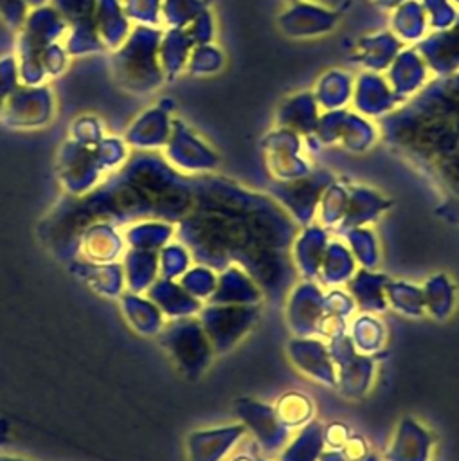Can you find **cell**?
Instances as JSON below:
<instances>
[{"mask_svg": "<svg viewBox=\"0 0 459 461\" xmlns=\"http://www.w3.org/2000/svg\"><path fill=\"white\" fill-rule=\"evenodd\" d=\"M259 304H214L202 315L205 335L218 353L232 349L256 324Z\"/></svg>", "mask_w": 459, "mask_h": 461, "instance_id": "cell-1", "label": "cell"}, {"mask_svg": "<svg viewBox=\"0 0 459 461\" xmlns=\"http://www.w3.org/2000/svg\"><path fill=\"white\" fill-rule=\"evenodd\" d=\"M236 414L243 427L254 434L265 454H277L290 439V429L279 421L272 405L239 398L236 402Z\"/></svg>", "mask_w": 459, "mask_h": 461, "instance_id": "cell-2", "label": "cell"}, {"mask_svg": "<svg viewBox=\"0 0 459 461\" xmlns=\"http://www.w3.org/2000/svg\"><path fill=\"white\" fill-rule=\"evenodd\" d=\"M324 292L315 281L297 283L286 301V321L297 337H319L324 319Z\"/></svg>", "mask_w": 459, "mask_h": 461, "instance_id": "cell-3", "label": "cell"}, {"mask_svg": "<svg viewBox=\"0 0 459 461\" xmlns=\"http://www.w3.org/2000/svg\"><path fill=\"white\" fill-rule=\"evenodd\" d=\"M292 364L317 384L335 387L337 366L320 337H293L286 346Z\"/></svg>", "mask_w": 459, "mask_h": 461, "instance_id": "cell-4", "label": "cell"}, {"mask_svg": "<svg viewBox=\"0 0 459 461\" xmlns=\"http://www.w3.org/2000/svg\"><path fill=\"white\" fill-rule=\"evenodd\" d=\"M432 447L434 439L427 427L407 416L396 427L385 461H430Z\"/></svg>", "mask_w": 459, "mask_h": 461, "instance_id": "cell-5", "label": "cell"}, {"mask_svg": "<svg viewBox=\"0 0 459 461\" xmlns=\"http://www.w3.org/2000/svg\"><path fill=\"white\" fill-rule=\"evenodd\" d=\"M329 243L326 227L306 225L292 243L293 268L302 281H317L324 250Z\"/></svg>", "mask_w": 459, "mask_h": 461, "instance_id": "cell-6", "label": "cell"}, {"mask_svg": "<svg viewBox=\"0 0 459 461\" xmlns=\"http://www.w3.org/2000/svg\"><path fill=\"white\" fill-rule=\"evenodd\" d=\"M263 292L250 274L239 265H229L216 281L212 304H259Z\"/></svg>", "mask_w": 459, "mask_h": 461, "instance_id": "cell-7", "label": "cell"}, {"mask_svg": "<svg viewBox=\"0 0 459 461\" xmlns=\"http://www.w3.org/2000/svg\"><path fill=\"white\" fill-rule=\"evenodd\" d=\"M243 423H232L191 436L193 461H221L245 436Z\"/></svg>", "mask_w": 459, "mask_h": 461, "instance_id": "cell-8", "label": "cell"}, {"mask_svg": "<svg viewBox=\"0 0 459 461\" xmlns=\"http://www.w3.org/2000/svg\"><path fill=\"white\" fill-rule=\"evenodd\" d=\"M389 277L385 274L369 270V268H358L351 279L347 281V292L355 301V306L362 313H380L387 308L385 299V285Z\"/></svg>", "mask_w": 459, "mask_h": 461, "instance_id": "cell-9", "label": "cell"}, {"mask_svg": "<svg viewBox=\"0 0 459 461\" xmlns=\"http://www.w3.org/2000/svg\"><path fill=\"white\" fill-rule=\"evenodd\" d=\"M376 364L373 355L356 353L351 360L337 367V387L347 398H362L373 385Z\"/></svg>", "mask_w": 459, "mask_h": 461, "instance_id": "cell-10", "label": "cell"}, {"mask_svg": "<svg viewBox=\"0 0 459 461\" xmlns=\"http://www.w3.org/2000/svg\"><path fill=\"white\" fill-rule=\"evenodd\" d=\"M387 205H389V202H385L383 196H380L365 187L351 189L346 214H344L342 221L335 227V232L346 234L347 230H351L355 227H364L367 221H371L378 214H382L387 209Z\"/></svg>", "mask_w": 459, "mask_h": 461, "instance_id": "cell-11", "label": "cell"}, {"mask_svg": "<svg viewBox=\"0 0 459 461\" xmlns=\"http://www.w3.org/2000/svg\"><path fill=\"white\" fill-rule=\"evenodd\" d=\"M324 450V425L311 420L286 441L277 461H319Z\"/></svg>", "mask_w": 459, "mask_h": 461, "instance_id": "cell-12", "label": "cell"}, {"mask_svg": "<svg viewBox=\"0 0 459 461\" xmlns=\"http://www.w3.org/2000/svg\"><path fill=\"white\" fill-rule=\"evenodd\" d=\"M356 272V261L349 247L338 240H331L324 250L317 279L326 286L347 283Z\"/></svg>", "mask_w": 459, "mask_h": 461, "instance_id": "cell-13", "label": "cell"}, {"mask_svg": "<svg viewBox=\"0 0 459 461\" xmlns=\"http://www.w3.org/2000/svg\"><path fill=\"white\" fill-rule=\"evenodd\" d=\"M421 288L425 299V313L436 321H446L455 308V285L452 279L443 272L432 274Z\"/></svg>", "mask_w": 459, "mask_h": 461, "instance_id": "cell-14", "label": "cell"}, {"mask_svg": "<svg viewBox=\"0 0 459 461\" xmlns=\"http://www.w3.org/2000/svg\"><path fill=\"white\" fill-rule=\"evenodd\" d=\"M387 306H392L398 313L407 317L425 315L423 288L405 279H389L385 285Z\"/></svg>", "mask_w": 459, "mask_h": 461, "instance_id": "cell-15", "label": "cell"}, {"mask_svg": "<svg viewBox=\"0 0 459 461\" xmlns=\"http://www.w3.org/2000/svg\"><path fill=\"white\" fill-rule=\"evenodd\" d=\"M347 333H349L356 351L364 353V355L380 353L382 346L385 342L383 322L373 313L358 315L347 328Z\"/></svg>", "mask_w": 459, "mask_h": 461, "instance_id": "cell-16", "label": "cell"}, {"mask_svg": "<svg viewBox=\"0 0 459 461\" xmlns=\"http://www.w3.org/2000/svg\"><path fill=\"white\" fill-rule=\"evenodd\" d=\"M274 411L284 427L301 429L313 418V402L301 391H290L275 402Z\"/></svg>", "mask_w": 459, "mask_h": 461, "instance_id": "cell-17", "label": "cell"}, {"mask_svg": "<svg viewBox=\"0 0 459 461\" xmlns=\"http://www.w3.org/2000/svg\"><path fill=\"white\" fill-rule=\"evenodd\" d=\"M344 236L347 240V247H349L355 261L362 268L374 270L380 263V247H378L374 230L364 225V227H355V229L347 230Z\"/></svg>", "mask_w": 459, "mask_h": 461, "instance_id": "cell-18", "label": "cell"}, {"mask_svg": "<svg viewBox=\"0 0 459 461\" xmlns=\"http://www.w3.org/2000/svg\"><path fill=\"white\" fill-rule=\"evenodd\" d=\"M322 194L320 221L324 227H337L346 214L349 193L342 185H329Z\"/></svg>", "mask_w": 459, "mask_h": 461, "instance_id": "cell-19", "label": "cell"}, {"mask_svg": "<svg viewBox=\"0 0 459 461\" xmlns=\"http://www.w3.org/2000/svg\"><path fill=\"white\" fill-rule=\"evenodd\" d=\"M355 310H356V306H355V301L349 295V292H346L342 288H333L328 294H324V313L326 315L347 321Z\"/></svg>", "mask_w": 459, "mask_h": 461, "instance_id": "cell-20", "label": "cell"}, {"mask_svg": "<svg viewBox=\"0 0 459 461\" xmlns=\"http://www.w3.org/2000/svg\"><path fill=\"white\" fill-rule=\"evenodd\" d=\"M351 436V429L342 421H331L324 425V445L329 450H338Z\"/></svg>", "mask_w": 459, "mask_h": 461, "instance_id": "cell-21", "label": "cell"}, {"mask_svg": "<svg viewBox=\"0 0 459 461\" xmlns=\"http://www.w3.org/2000/svg\"><path fill=\"white\" fill-rule=\"evenodd\" d=\"M319 461H351V459H347L340 450H324L322 452V456H320V459ZM364 461H382L374 452L367 457V459H364Z\"/></svg>", "mask_w": 459, "mask_h": 461, "instance_id": "cell-22", "label": "cell"}, {"mask_svg": "<svg viewBox=\"0 0 459 461\" xmlns=\"http://www.w3.org/2000/svg\"><path fill=\"white\" fill-rule=\"evenodd\" d=\"M230 461H256V457L247 456V454H238V456H234Z\"/></svg>", "mask_w": 459, "mask_h": 461, "instance_id": "cell-23", "label": "cell"}, {"mask_svg": "<svg viewBox=\"0 0 459 461\" xmlns=\"http://www.w3.org/2000/svg\"><path fill=\"white\" fill-rule=\"evenodd\" d=\"M256 461H268V459H263V457H256Z\"/></svg>", "mask_w": 459, "mask_h": 461, "instance_id": "cell-24", "label": "cell"}]
</instances>
